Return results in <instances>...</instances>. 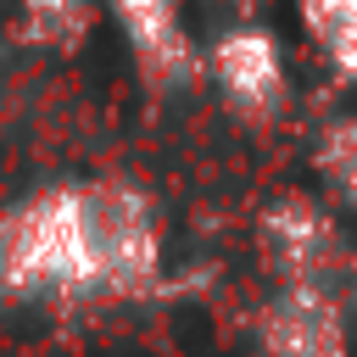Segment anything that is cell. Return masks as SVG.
Here are the masks:
<instances>
[{"instance_id": "cell-8", "label": "cell", "mask_w": 357, "mask_h": 357, "mask_svg": "<svg viewBox=\"0 0 357 357\" xmlns=\"http://www.w3.org/2000/svg\"><path fill=\"white\" fill-rule=\"evenodd\" d=\"M301 11L318 45L357 78V0H301Z\"/></svg>"}, {"instance_id": "cell-7", "label": "cell", "mask_w": 357, "mask_h": 357, "mask_svg": "<svg viewBox=\"0 0 357 357\" xmlns=\"http://www.w3.org/2000/svg\"><path fill=\"white\" fill-rule=\"evenodd\" d=\"M95 22V0H28L22 11V28L33 45H50V50H73Z\"/></svg>"}, {"instance_id": "cell-5", "label": "cell", "mask_w": 357, "mask_h": 357, "mask_svg": "<svg viewBox=\"0 0 357 357\" xmlns=\"http://www.w3.org/2000/svg\"><path fill=\"white\" fill-rule=\"evenodd\" d=\"M112 6H117L123 33L134 39L151 78H190L195 73V50L184 39L178 0H112Z\"/></svg>"}, {"instance_id": "cell-2", "label": "cell", "mask_w": 357, "mask_h": 357, "mask_svg": "<svg viewBox=\"0 0 357 357\" xmlns=\"http://www.w3.org/2000/svg\"><path fill=\"white\" fill-rule=\"evenodd\" d=\"M84 229H89V257H95V290L112 296H139L156 284V218L128 184H95L84 190Z\"/></svg>"}, {"instance_id": "cell-10", "label": "cell", "mask_w": 357, "mask_h": 357, "mask_svg": "<svg viewBox=\"0 0 357 357\" xmlns=\"http://www.w3.org/2000/svg\"><path fill=\"white\" fill-rule=\"evenodd\" d=\"M351 201H357V195H351Z\"/></svg>"}, {"instance_id": "cell-9", "label": "cell", "mask_w": 357, "mask_h": 357, "mask_svg": "<svg viewBox=\"0 0 357 357\" xmlns=\"http://www.w3.org/2000/svg\"><path fill=\"white\" fill-rule=\"evenodd\" d=\"M318 167H324L346 195H357V123H335V128L324 134V145H318Z\"/></svg>"}, {"instance_id": "cell-3", "label": "cell", "mask_w": 357, "mask_h": 357, "mask_svg": "<svg viewBox=\"0 0 357 357\" xmlns=\"http://www.w3.org/2000/svg\"><path fill=\"white\" fill-rule=\"evenodd\" d=\"M262 251H268V262H273L290 284H324L329 262L340 257V240H335V223H329L312 201L284 195V201H273L268 218H262Z\"/></svg>"}, {"instance_id": "cell-6", "label": "cell", "mask_w": 357, "mask_h": 357, "mask_svg": "<svg viewBox=\"0 0 357 357\" xmlns=\"http://www.w3.org/2000/svg\"><path fill=\"white\" fill-rule=\"evenodd\" d=\"M212 61H218L223 89H229L245 112H268V106L284 100V67H279V45H273L268 33H251V28L229 33Z\"/></svg>"}, {"instance_id": "cell-4", "label": "cell", "mask_w": 357, "mask_h": 357, "mask_svg": "<svg viewBox=\"0 0 357 357\" xmlns=\"http://www.w3.org/2000/svg\"><path fill=\"white\" fill-rule=\"evenodd\" d=\"M268 357H346V318L324 284H284L262 318Z\"/></svg>"}, {"instance_id": "cell-1", "label": "cell", "mask_w": 357, "mask_h": 357, "mask_svg": "<svg viewBox=\"0 0 357 357\" xmlns=\"http://www.w3.org/2000/svg\"><path fill=\"white\" fill-rule=\"evenodd\" d=\"M0 290H95V257L84 229V190H45L0 218Z\"/></svg>"}]
</instances>
